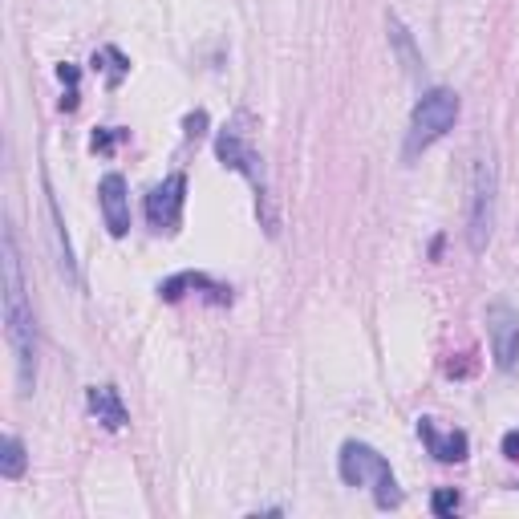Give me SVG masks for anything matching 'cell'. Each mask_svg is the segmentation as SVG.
<instances>
[{"mask_svg": "<svg viewBox=\"0 0 519 519\" xmlns=\"http://www.w3.org/2000/svg\"><path fill=\"white\" fill-rule=\"evenodd\" d=\"M5 337L17 357V386L21 394H33L37 386V313L25 292V272H21V252L13 228H5Z\"/></svg>", "mask_w": 519, "mask_h": 519, "instance_id": "cell-1", "label": "cell"}, {"mask_svg": "<svg viewBox=\"0 0 519 519\" xmlns=\"http://www.w3.org/2000/svg\"><path fill=\"white\" fill-rule=\"evenodd\" d=\"M337 471H341V479L349 487H374V503L382 511H390V507L402 503V487H398L386 455H378L369 442H353L349 438L345 447H341V455H337Z\"/></svg>", "mask_w": 519, "mask_h": 519, "instance_id": "cell-2", "label": "cell"}, {"mask_svg": "<svg viewBox=\"0 0 519 519\" xmlns=\"http://www.w3.org/2000/svg\"><path fill=\"white\" fill-rule=\"evenodd\" d=\"M459 94L447 90V86H434L418 98L414 114H410V130H406V159H414L418 151H426V146H434L447 130H455L459 122Z\"/></svg>", "mask_w": 519, "mask_h": 519, "instance_id": "cell-3", "label": "cell"}, {"mask_svg": "<svg viewBox=\"0 0 519 519\" xmlns=\"http://www.w3.org/2000/svg\"><path fill=\"white\" fill-rule=\"evenodd\" d=\"M495 232V163L479 159L471 179V211H467V244L471 252H483Z\"/></svg>", "mask_w": 519, "mask_h": 519, "instance_id": "cell-4", "label": "cell"}, {"mask_svg": "<svg viewBox=\"0 0 519 519\" xmlns=\"http://www.w3.org/2000/svg\"><path fill=\"white\" fill-rule=\"evenodd\" d=\"M215 155H219V163H224V167L248 175L252 187H256V199L268 203V187H264V159H260V155L252 151V146L244 142L240 130H232V126L219 130V134H215Z\"/></svg>", "mask_w": 519, "mask_h": 519, "instance_id": "cell-5", "label": "cell"}, {"mask_svg": "<svg viewBox=\"0 0 519 519\" xmlns=\"http://www.w3.org/2000/svg\"><path fill=\"white\" fill-rule=\"evenodd\" d=\"M183 203H187V175L175 171L146 195V224L155 232H175L183 224Z\"/></svg>", "mask_w": 519, "mask_h": 519, "instance_id": "cell-6", "label": "cell"}, {"mask_svg": "<svg viewBox=\"0 0 519 519\" xmlns=\"http://www.w3.org/2000/svg\"><path fill=\"white\" fill-rule=\"evenodd\" d=\"M487 333H491V353H495V365L503 369H515L519 361V313L503 301H495L487 309Z\"/></svg>", "mask_w": 519, "mask_h": 519, "instance_id": "cell-7", "label": "cell"}, {"mask_svg": "<svg viewBox=\"0 0 519 519\" xmlns=\"http://www.w3.org/2000/svg\"><path fill=\"white\" fill-rule=\"evenodd\" d=\"M98 203H102V215H106V228L110 236H126L130 232V187L118 171H110L102 183H98Z\"/></svg>", "mask_w": 519, "mask_h": 519, "instance_id": "cell-8", "label": "cell"}, {"mask_svg": "<svg viewBox=\"0 0 519 519\" xmlns=\"http://www.w3.org/2000/svg\"><path fill=\"white\" fill-rule=\"evenodd\" d=\"M418 438L426 442V451H430L438 463H463V459H467V451H471V442H467V434H463V430H447V434H442L430 418H422V422H418Z\"/></svg>", "mask_w": 519, "mask_h": 519, "instance_id": "cell-9", "label": "cell"}, {"mask_svg": "<svg viewBox=\"0 0 519 519\" xmlns=\"http://www.w3.org/2000/svg\"><path fill=\"white\" fill-rule=\"evenodd\" d=\"M183 292H207L215 305H232V288L219 284V280H211V276H203V272H179V276H171V280L159 284L163 301H179Z\"/></svg>", "mask_w": 519, "mask_h": 519, "instance_id": "cell-10", "label": "cell"}, {"mask_svg": "<svg viewBox=\"0 0 519 519\" xmlns=\"http://www.w3.org/2000/svg\"><path fill=\"white\" fill-rule=\"evenodd\" d=\"M86 402H90V414L106 426V430H122L130 422V410L122 402V394L114 386H90L86 390Z\"/></svg>", "mask_w": 519, "mask_h": 519, "instance_id": "cell-11", "label": "cell"}, {"mask_svg": "<svg viewBox=\"0 0 519 519\" xmlns=\"http://www.w3.org/2000/svg\"><path fill=\"white\" fill-rule=\"evenodd\" d=\"M25 467H29L25 442L17 434H5V442H0V475H5V479H21Z\"/></svg>", "mask_w": 519, "mask_h": 519, "instance_id": "cell-12", "label": "cell"}, {"mask_svg": "<svg viewBox=\"0 0 519 519\" xmlns=\"http://www.w3.org/2000/svg\"><path fill=\"white\" fill-rule=\"evenodd\" d=\"M94 65H106V69H110V86H118V82L126 78V73H130V61H126V57H122L114 45L98 49V53H94Z\"/></svg>", "mask_w": 519, "mask_h": 519, "instance_id": "cell-13", "label": "cell"}, {"mask_svg": "<svg viewBox=\"0 0 519 519\" xmlns=\"http://www.w3.org/2000/svg\"><path fill=\"white\" fill-rule=\"evenodd\" d=\"M459 507H463V499H459L455 487H442V491L430 495V511H434V515H455Z\"/></svg>", "mask_w": 519, "mask_h": 519, "instance_id": "cell-14", "label": "cell"}, {"mask_svg": "<svg viewBox=\"0 0 519 519\" xmlns=\"http://www.w3.org/2000/svg\"><path fill=\"white\" fill-rule=\"evenodd\" d=\"M122 138H126V130L106 126V130H98V134L90 138V146H94V151H114V142H122Z\"/></svg>", "mask_w": 519, "mask_h": 519, "instance_id": "cell-15", "label": "cell"}, {"mask_svg": "<svg viewBox=\"0 0 519 519\" xmlns=\"http://www.w3.org/2000/svg\"><path fill=\"white\" fill-rule=\"evenodd\" d=\"M183 126H187V138H199V134L207 130V114H203V110H195V114H187V122H183Z\"/></svg>", "mask_w": 519, "mask_h": 519, "instance_id": "cell-16", "label": "cell"}, {"mask_svg": "<svg viewBox=\"0 0 519 519\" xmlns=\"http://www.w3.org/2000/svg\"><path fill=\"white\" fill-rule=\"evenodd\" d=\"M503 459H511V463H519V430H511V434H503Z\"/></svg>", "mask_w": 519, "mask_h": 519, "instance_id": "cell-17", "label": "cell"}]
</instances>
